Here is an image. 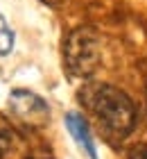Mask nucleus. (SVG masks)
Segmentation results:
<instances>
[{
  "label": "nucleus",
  "instance_id": "nucleus-1",
  "mask_svg": "<svg viewBox=\"0 0 147 159\" xmlns=\"http://www.w3.org/2000/svg\"><path fill=\"white\" fill-rule=\"evenodd\" d=\"M82 100L97 120L102 134L111 141H122L136 125V107L124 91L111 84H95L84 91Z\"/></svg>",
  "mask_w": 147,
  "mask_h": 159
},
{
  "label": "nucleus",
  "instance_id": "nucleus-2",
  "mask_svg": "<svg viewBox=\"0 0 147 159\" xmlns=\"http://www.w3.org/2000/svg\"><path fill=\"white\" fill-rule=\"evenodd\" d=\"M63 61L75 77H91L102 61V41L93 27H77L63 43Z\"/></svg>",
  "mask_w": 147,
  "mask_h": 159
},
{
  "label": "nucleus",
  "instance_id": "nucleus-3",
  "mask_svg": "<svg viewBox=\"0 0 147 159\" xmlns=\"http://www.w3.org/2000/svg\"><path fill=\"white\" fill-rule=\"evenodd\" d=\"M11 114L29 127H43L50 120V107L41 96L29 89H14L7 98Z\"/></svg>",
  "mask_w": 147,
  "mask_h": 159
},
{
  "label": "nucleus",
  "instance_id": "nucleus-4",
  "mask_svg": "<svg viewBox=\"0 0 147 159\" xmlns=\"http://www.w3.org/2000/svg\"><path fill=\"white\" fill-rule=\"evenodd\" d=\"M66 129L70 132V136L75 139L77 146L84 148V152H86L88 157H91V159H97V150H95V143H93L91 127H88L86 118H84L79 111H68V114H66Z\"/></svg>",
  "mask_w": 147,
  "mask_h": 159
},
{
  "label": "nucleus",
  "instance_id": "nucleus-5",
  "mask_svg": "<svg viewBox=\"0 0 147 159\" xmlns=\"http://www.w3.org/2000/svg\"><path fill=\"white\" fill-rule=\"evenodd\" d=\"M14 146V129L9 125V120L5 116H0V159H2Z\"/></svg>",
  "mask_w": 147,
  "mask_h": 159
},
{
  "label": "nucleus",
  "instance_id": "nucleus-6",
  "mask_svg": "<svg viewBox=\"0 0 147 159\" xmlns=\"http://www.w3.org/2000/svg\"><path fill=\"white\" fill-rule=\"evenodd\" d=\"M11 48H14V30L7 25L5 16L0 14V57L9 55Z\"/></svg>",
  "mask_w": 147,
  "mask_h": 159
},
{
  "label": "nucleus",
  "instance_id": "nucleus-7",
  "mask_svg": "<svg viewBox=\"0 0 147 159\" xmlns=\"http://www.w3.org/2000/svg\"><path fill=\"white\" fill-rule=\"evenodd\" d=\"M129 159H147V146H138L136 150H131Z\"/></svg>",
  "mask_w": 147,
  "mask_h": 159
},
{
  "label": "nucleus",
  "instance_id": "nucleus-8",
  "mask_svg": "<svg viewBox=\"0 0 147 159\" xmlns=\"http://www.w3.org/2000/svg\"><path fill=\"white\" fill-rule=\"evenodd\" d=\"M41 2H45V5H59V2H63V0H41Z\"/></svg>",
  "mask_w": 147,
  "mask_h": 159
}]
</instances>
